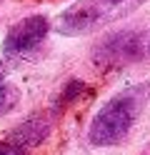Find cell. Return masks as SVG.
Listing matches in <instances>:
<instances>
[{
    "instance_id": "6da1fadb",
    "label": "cell",
    "mask_w": 150,
    "mask_h": 155,
    "mask_svg": "<svg viewBox=\"0 0 150 155\" xmlns=\"http://www.w3.org/2000/svg\"><path fill=\"white\" fill-rule=\"evenodd\" d=\"M150 103V80L135 83L130 88L115 93L108 103H103L88 128V143L95 148H113L120 145L130 130L135 128L138 118Z\"/></svg>"
},
{
    "instance_id": "7a4b0ae2",
    "label": "cell",
    "mask_w": 150,
    "mask_h": 155,
    "mask_svg": "<svg viewBox=\"0 0 150 155\" xmlns=\"http://www.w3.org/2000/svg\"><path fill=\"white\" fill-rule=\"evenodd\" d=\"M148 0H75L55 20V33L65 38H80L98 33L143 8Z\"/></svg>"
},
{
    "instance_id": "3957f363",
    "label": "cell",
    "mask_w": 150,
    "mask_h": 155,
    "mask_svg": "<svg viewBox=\"0 0 150 155\" xmlns=\"http://www.w3.org/2000/svg\"><path fill=\"white\" fill-rule=\"evenodd\" d=\"M148 50V38L140 30H118L113 35L103 38L100 43H95L93 63L98 68H128L138 60H143V55Z\"/></svg>"
},
{
    "instance_id": "277c9868",
    "label": "cell",
    "mask_w": 150,
    "mask_h": 155,
    "mask_svg": "<svg viewBox=\"0 0 150 155\" xmlns=\"http://www.w3.org/2000/svg\"><path fill=\"white\" fill-rule=\"evenodd\" d=\"M50 33V20L45 15H28L23 20H18L8 30L3 40V53L10 58H23L40 48V43Z\"/></svg>"
},
{
    "instance_id": "5b68a950",
    "label": "cell",
    "mask_w": 150,
    "mask_h": 155,
    "mask_svg": "<svg viewBox=\"0 0 150 155\" xmlns=\"http://www.w3.org/2000/svg\"><path fill=\"white\" fill-rule=\"evenodd\" d=\"M48 133H50V118H45V115H35V118L25 120L18 130H13L10 140H15L18 145H23V148L30 150L33 145L43 143L48 138Z\"/></svg>"
},
{
    "instance_id": "8992f818",
    "label": "cell",
    "mask_w": 150,
    "mask_h": 155,
    "mask_svg": "<svg viewBox=\"0 0 150 155\" xmlns=\"http://www.w3.org/2000/svg\"><path fill=\"white\" fill-rule=\"evenodd\" d=\"M20 100V90L15 88V85L10 83H0V118H3L5 113H10L18 105Z\"/></svg>"
},
{
    "instance_id": "52a82bcc",
    "label": "cell",
    "mask_w": 150,
    "mask_h": 155,
    "mask_svg": "<svg viewBox=\"0 0 150 155\" xmlns=\"http://www.w3.org/2000/svg\"><path fill=\"white\" fill-rule=\"evenodd\" d=\"M0 155H28V148H23V145H18L15 140H3L0 143Z\"/></svg>"
},
{
    "instance_id": "ba28073f",
    "label": "cell",
    "mask_w": 150,
    "mask_h": 155,
    "mask_svg": "<svg viewBox=\"0 0 150 155\" xmlns=\"http://www.w3.org/2000/svg\"><path fill=\"white\" fill-rule=\"evenodd\" d=\"M0 78H3V63H0Z\"/></svg>"
},
{
    "instance_id": "9c48e42d",
    "label": "cell",
    "mask_w": 150,
    "mask_h": 155,
    "mask_svg": "<svg viewBox=\"0 0 150 155\" xmlns=\"http://www.w3.org/2000/svg\"><path fill=\"white\" fill-rule=\"evenodd\" d=\"M148 53H150V38H148Z\"/></svg>"
}]
</instances>
